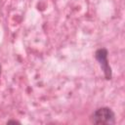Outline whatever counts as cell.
Wrapping results in <instances>:
<instances>
[{
	"instance_id": "cell-3",
	"label": "cell",
	"mask_w": 125,
	"mask_h": 125,
	"mask_svg": "<svg viewBox=\"0 0 125 125\" xmlns=\"http://www.w3.org/2000/svg\"><path fill=\"white\" fill-rule=\"evenodd\" d=\"M11 123H13V124H21V122H20V121L15 120V119H10V120H8V121H7V124H11Z\"/></svg>"
},
{
	"instance_id": "cell-4",
	"label": "cell",
	"mask_w": 125,
	"mask_h": 125,
	"mask_svg": "<svg viewBox=\"0 0 125 125\" xmlns=\"http://www.w3.org/2000/svg\"><path fill=\"white\" fill-rule=\"evenodd\" d=\"M1 69H2V68H1V65H0V75H1Z\"/></svg>"
},
{
	"instance_id": "cell-1",
	"label": "cell",
	"mask_w": 125,
	"mask_h": 125,
	"mask_svg": "<svg viewBox=\"0 0 125 125\" xmlns=\"http://www.w3.org/2000/svg\"><path fill=\"white\" fill-rule=\"evenodd\" d=\"M90 120L93 124L97 125H113L116 122L115 113L108 106H102L95 109L90 116Z\"/></svg>"
},
{
	"instance_id": "cell-2",
	"label": "cell",
	"mask_w": 125,
	"mask_h": 125,
	"mask_svg": "<svg viewBox=\"0 0 125 125\" xmlns=\"http://www.w3.org/2000/svg\"><path fill=\"white\" fill-rule=\"evenodd\" d=\"M95 59L98 62L101 69L104 72V78L106 80H110L112 78V70L111 67L108 63L107 56H108V51L105 48H99L95 52Z\"/></svg>"
}]
</instances>
